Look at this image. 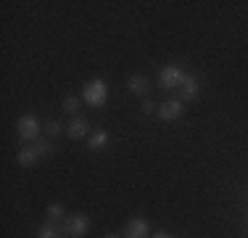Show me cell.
<instances>
[{
  "label": "cell",
  "instance_id": "6da1fadb",
  "mask_svg": "<svg viewBox=\"0 0 248 238\" xmlns=\"http://www.w3.org/2000/svg\"><path fill=\"white\" fill-rule=\"evenodd\" d=\"M82 101H85L87 106H93V109H100V106L108 101V85H106L103 80H90L85 87H82Z\"/></svg>",
  "mask_w": 248,
  "mask_h": 238
},
{
  "label": "cell",
  "instance_id": "7a4b0ae2",
  "mask_svg": "<svg viewBox=\"0 0 248 238\" xmlns=\"http://www.w3.org/2000/svg\"><path fill=\"white\" fill-rule=\"evenodd\" d=\"M185 74L187 71L182 69L180 64H164L161 71H158V87H161V90H180Z\"/></svg>",
  "mask_w": 248,
  "mask_h": 238
},
{
  "label": "cell",
  "instance_id": "3957f363",
  "mask_svg": "<svg viewBox=\"0 0 248 238\" xmlns=\"http://www.w3.org/2000/svg\"><path fill=\"white\" fill-rule=\"evenodd\" d=\"M63 236L69 238H85L87 230H90V217L85 212H77V214H66V220L61 222Z\"/></svg>",
  "mask_w": 248,
  "mask_h": 238
},
{
  "label": "cell",
  "instance_id": "277c9868",
  "mask_svg": "<svg viewBox=\"0 0 248 238\" xmlns=\"http://www.w3.org/2000/svg\"><path fill=\"white\" fill-rule=\"evenodd\" d=\"M16 133H19V140L34 143L40 138V133H43V124H40V119L34 114H24V117H19V122H16Z\"/></svg>",
  "mask_w": 248,
  "mask_h": 238
},
{
  "label": "cell",
  "instance_id": "5b68a950",
  "mask_svg": "<svg viewBox=\"0 0 248 238\" xmlns=\"http://www.w3.org/2000/svg\"><path fill=\"white\" fill-rule=\"evenodd\" d=\"M182 111H185V106H182V101L180 98H169V101H164V103H158V119L161 122H174V119H180L182 117Z\"/></svg>",
  "mask_w": 248,
  "mask_h": 238
},
{
  "label": "cell",
  "instance_id": "8992f818",
  "mask_svg": "<svg viewBox=\"0 0 248 238\" xmlns=\"http://www.w3.org/2000/svg\"><path fill=\"white\" fill-rule=\"evenodd\" d=\"M124 238H151V228L145 217H132L124 225Z\"/></svg>",
  "mask_w": 248,
  "mask_h": 238
},
{
  "label": "cell",
  "instance_id": "52a82bcc",
  "mask_svg": "<svg viewBox=\"0 0 248 238\" xmlns=\"http://www.w3.org/2000/svg\"><path fill=\"white\" fill-rule=\"evenodd\" d=\"M198 90H201V82H198V77L196 74H185V80H182V85H180V101L185 103V101H196L198 98Z\"/></svg>",
  "mask_w": 248,
  "mask_h": 238
},
{
  "label": "cell",
  "instance_id": "ba28073f",
  "mask_svg": "<svg viewBox=\"0 0 248 238\" xmlns=\"http://www.w3.org/2000/svg\"><path fill=\"white\" fill-rule=\"evenodd\" d=\"M66 135L72 140L90 138V122H87L85 117H72V122H69V127H66Z\"/></svg>",
  "mask_w": 248,
  "mask_h": 238
},
{
  "label": "cell",
  "instance_id": "9c48e42d",
  "mask_svg": "<svg viewBox=\"0 0 248 238\" xmlns=\"http://www.w3.org/2000/svg\"><path fill=\"white\" fill-rule=\"evenodd\" d=\"M127 90L132 93V95H138L140 101L148 98V93H151V82H148V77H143V74H132V77H129V82H127Z\"/></svg>",
  "mask_w": 248,
  "mask_h": 238
},
{
  "label": "cell",
  "instance_id": "30bf717a",
  "mask_svg": "<svg viewBox=\"0 0 248 238\" xmlns=\"http://www.w3.org/2000/svg\"><path fill=\"white\" fill-rule=\"evenodd\" d=\"M87 146H90L93 151H100V148H106V146H108V130H103V127L93 130L90 138H87Z\"/></svg>",
  "mask_w": 248,
  "mask_h": 238
},
{
  "label": "cell",
  "instance_id": "8fae6325",
  "mask_svg": "<svg viewBox=\"0 0 248 238\" xmlns=\"http://www.w3.org/2000/svg\"><path fill=\"white\" fill-rule=\"evenodd\" d=\"M37 151H34V146L29 143V146H21L19 151H16V162H19L21 167H32L34 162H37Z\"/></svg>",
  "mask_w": 248,
  "mask_h": 238
},
{
  "label": "cell",
  "instance_id": "7c38bea8",
  "mask_svg": "<svg viewBox=\"0 0 248 238\" xmlns=\"http://www.w3.org/2000/svg\"><path fill=\"white\" fill-rule=\"evenodd\" d=\"M37 238H63V230H61V222H43L37 228Z\"/></svg>",
  "mask_w": 248,
  "mask_h": 238
},
{
  "label": "cell",
  "instance_id": "4fadbf2b",
  "mask_svg": "<svg viewBox=\"0 0 248 238\" xmlns=\"http://www.w3.org/2000/svg\"><path fill=\"white\" fill-rule=\"evenodd\" d=\"M32 146H34V151H37V156H40V159H48L50 153H53V143H50L48 135H40V138L34 140Z\"/></svg>",
  "mask_w": 248,
  "mask_h": 238
},
{
  "label": "cell",
  "instance_id": "5bb4252c",
  "mask_svg": "<svg viewBox=\"0 0 248 238\" xmlns=\"http://www.w3.org/2000/svg\"><path fill=\"white\" fill-rule=\"evenodd\" d=\"M79 106H82L79 95H66V98H63V103H61V109L66 111L69 117H79Z\"/></svg>",
  "mask_w": 248,
  "mask_h": 238
},
{
  "label": "cell",
  "instance_id": "9a60e30c",
  "mask_svg": "<svg viewBox=\"0 0 248 238\" xmlns=\"http://www.w3.org/2000/svg\"><path fill=\"white\" fill-rule=\"evenodd\" d=\"M45 135L48 138H58V135H66V127H63L58 119H50L48 124H45Z\"/></svg>",
  "mask_w": 248,
  "mask_h": 238
},
{
  "label": "cell",
  "instance_id": "2e32d148",
  "mask_svg": "<svg viewBox=\"0 0 248 238\" xmlns=\"http://www.w3.org/2000/svg\"><path fill=\"white\" fill-rule=\"evenodd\" d=\"M48 220H50V222H63V220H66V209H63V204H50L48 206Z\"/></svg>",
  "mask_w": 248,
  "mask_h": 238
},
{
  "label": "cell",
  "instance_id": "e0dca14e",
  "mask_svg": "<svg viewBox=\"0 0 248 238\" xmlns=\"http://www.w3.org/2000/svg\"><path fill=\"white\" fill-rule=\"evenodd\" d=\"M140 111H143V114H153V111H158L156 101H153V98H143V101H140Z\"/></svg>",
  "mask_w": 248,
  "mask_h": 238
},
{
  "label": "cell",
  "instance_id": "ac0fdd59",
  "mask_svg": "<svg viewBox=\"0 0 248 238\" xmlns=\"http://www.w3.org/2000/svg\"><path fill=\"white\" fill-rule=\"evenodd\" d=\"M151 238H174V236H172V233H164V230H158V233L151 236Z\"/></svg>",
  "mask_w": 248,
  "mask_h": 238
},
{
  "label": "cell",
  "instance_id": "d6986e66",
  "mask_svg": "<svg viewBox=\"0 0 248 238\" xmlns=\"http://www.w3.org/2000/svg\"><path fill=\"white\" fill-rule=\"evenodd\" d=\"M103 238H122V236H116V233H108V236H103Z\"/></svg>",
  "mask_w": 248,
  "mask_h": 238
},
{
  "label": "cell",
  "instance_id": "ffe728a7",
  "mask_svg": "<svg viewBox=\"0 0 248 238\" xmlns=\"http://www.w3.org/2000/svg\"><path fill=\"white\" fill-rule=\"evenodd\" d=\"M246 228H248V217H246Z\"/></svg>",
  "mask_w": 248,
  "mask_h": 238
}]
</instances>
